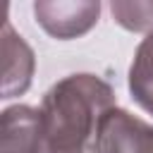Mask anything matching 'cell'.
<instances>
[{
	"label": "cell",
	"instance_id": "cell-1",
	"mask_svg": "<svg viewBox=\"0 0 153 153\" xmlns=\"http://www.w3.org/2000/svg\"><path fill=\"white\" fill-rule=\"evenodd\" d=\"M115 91L96 74H69L53 84L41 103L48 153H91Z\"/></svg>",
	"mask_w": 153,
	"mask_h": 153
},
{
	"label": "cell",
	"instance_id": "cell-2",
	"mask_svg": "<svg viewBox=\"0 0 153 153\" xmlns=\"http://www.w3.org/2000/svg\"><path fill=\"white\" fill-rule=\"evenodd\" d=\"M33 17L43 26L45 33L60 41L79 38L88 33L98 17H100V2L96 0H38L33 2Z\"/></svg>",
	"mask_w": 153,
	"mask_h": 153
},
{
	"label": "cell",
	"instance_id": "cell-3",
	"mask_svg": "<svg viewBox=\"0 0 153 153\" xmlns=\"http://www.w3.org/2000/svg\"><path fill=\"white\" fill-rule=\"evenodd\" d=\"M91 153H153V127L115 105L103 115Z\"/></svg>",
	"mask_w": 153,
	"mask_h": 153
},
{
	"label": "cell",
	"instance_id": "cell-6",
	"mask_svg": "<svg viewBox=\"0 0 153 153\" xmlns=\"http://www.w3.org/2000/svg\"><path fill=\"white\" fill-rule=\"evenodd\" d=\"M129 91L141 110L153 115V31L139 43L129 67Z\"/></svg>",
	"mask_w": 153,
	"mask_h": 153
},
{
	"label": "cell",
	"instance_id": "cell-4",
	"mask_svg": "<svg viewBox=\"0 0 153 153\" xmlns=\"http://www.w3.org/2000/svg\"><path fill=\"white\" fill-rule=\"evenodd\" d=\"M0 153H48L41 110L12 105L0 120Z\"/></svg>",
	"mask_w": 153,
	"mask_h": 153
},
{
	"label": "cell",
	"instance_id": "cell-7",
	"mask_svg": "<svg viewBox=\"0 0 153 153\" xmlns=\"http://www.w3.org/2000/svg\"><path fill=\"white\" fill-rule=\"evenodd\" d=\"M110 12L127 31H153V2H120L110 5Z\"/></svg>",
	"mask_w": 153,
	"mask_h": 153
},
{
	"label": "cell",
	"instance_id": "cell-5",
	"mask_svg": "<svg viewBox=\"0 0 153 153\" xmlns=\"http://www.w3.org/2000/svg\"><path fill=\"white\" fill-rule=\"evenodd\" d=\"M2 98L22 96L31 86L33 76V50L12 29L10 19H2Z\"/></svg>",
	"mask_w": 153,
	"mask_h": 153
}]
</instances>
